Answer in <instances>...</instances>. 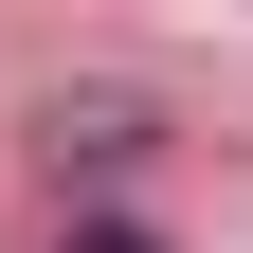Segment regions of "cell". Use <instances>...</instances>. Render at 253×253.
<instances>
[{
    "instance_id": "1",
    "label": "cell",
    "mask_w": 253,
    "mask_h": 253,
    "mask_svg": "<svg viewBox=\"0 0 253 253\" xmlns=\"http://www.w3.org/2000/svg\"><path fill=\"white\" fill-rule=\"evenodd\" d=\"M54 163H90V181H126V163H145V109H54Z\"/></svg>"
}]
</instances>
